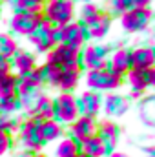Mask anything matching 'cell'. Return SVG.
<instances>
[{
	"label": "cell",
	"mask_w": 155,
	"mask_h": 157,
	"mask_svg": "<svg viewBox=\"0 0 155 157\" xmlns=\"http://www.w3.org/2000/svg\"><path fill=\"white\" fill-rule=\"evenodd\" d=\"M42 18L49 22L53 28L66 26L77 17V2L75 0H47L42 6Z\"/></svg>",
	"instance_id": "1"
},
{
	"label": "cell",
	"mask_w": 155,
	"mask_h": 157,
	"mask_svg": "<svg viewBox=\"0 0 155 157\" xmlns=\"http://www.w3.org/2000/svg\"><path fill=\"white\" fill-rule=\"evenodd\" d=\"M18 144L24 152L29 154H40L44 150V141L40 137V121L37 117H24L17 133H15Z\"/></svg>",
	"instance_id": "2"
},
{
	"label": "cell",
	"mask_w": 155,
	"mask_h": 157,
	"mask_svg": "<svg viewBox=\"0 0 155 157\" xmlns=\"http://www.w3.org/2000/svg\"><path fill=\"white\" fill-rule=\"evenodd\" d=\"M84 82L88 86V90L97 91V93H113L124 84V78L117 77L115 73H112L108 68H100V70H93V71H86Z\"/></svg>",
	"instance_id": "3"
},
{
	"label": "cell",
	"mask_w": 155,
	"mask_h": 157,
	"mask_svg": "<svg viewBox=\"0 0 155 157\" xmlns=\"http://www.w3.org/2000/svg\"><path fill=\"white\" fill-rule=\"evenodd\" d=\"M78 106H77V95L75 93H57L53 97V119L60 122L64 128H68L73 121H77Z\"/></svg>",
	"instance_id": "4"
},
{
	"label": "cell",
	"mask_w": 155,
	"mask_h": 157,
	"mask_svg": "<svg viewBox=\"0 0 155 157\" xmlns=\"http://www.w3.org/2000/svg\"><path fill=\"white\" fill-rule=\"evenodd\" d=\"M152 18H153L152 7H131L124 15L119 17V22L126 33L137 35V33H142L148 29V26L152 24Z\"/></svg>",
	"instance_id": "5"
},
{
	"label": "cell",
	"mask_w": 155,
	"mask_h": 157,
	"mask_svg": "<svg viewBox=\"0 0 155 157\" xmlns=\"http://www.w3.org/2000/svg\"><path fill=\"white\" fill-rule=\"evenodd\" d=\"M55 39H57V44H62V46L71 48L75 51H82L84 46L89 44L86 29L78 24L77 20H73V22H70L66 26L55 28Z\"/></svg>",
	"instance_id": "6"
},
{
	"label": "cell",
	"mask_w": 155,
	"mask_h": 157,
	"mask_svg": "<svg viewBox=\"0 0 155 157\" xmlns=\"http://www.w3.org/2000/svg\"><path fill=\"white\" fill-rule=\"evenodd\" d=\"M112 53V46L106 44H86L80 51V70L93 71L106 68V60Z\"/></svg>",
	"instance_id": "7"
},
{
	"label": "cell",
	"mask_w": 155,
	"mask_h": 157,
	"mask_svg": "<svg viewBox=\"0 0 155 157\" xmlns=\"http://www.w3.org/2000/svg\"><path fill=\"white\" fill-rule=\"evenodd\" d=\"M126 82L130 86V95L128 99L130 101H137V99H142V95L155 86V68L152 70H131L128 75H126Z\"/></svg>",
	"instance_id": "8"
},
{
	"label": "cell",
	"mask_w": 155,
	"mask_h": 157,
	"mask_svg": "<svg viewBox=\"0 0 155 157\" xmlns=\"http://www.w3.org/2000/svg\"><path fill=\"white\" fill-rule=\"evenodd\" d=\"M42 22V13H13L9 18V31L11 35L28 39Z\"/></svg>",
	"instance_id": "9"
},
{
	"label": "cell",
	"mask_w": 155,
	"mask_h": 157,
	"mask_svg": "<svg viewBox=\"0 0 155 157\" xmlns=\"http://www.w3.org/2000/svg\"><path fill=\"white\" fill-rule=\"evenodd\" d=\"M29 44L33 46V53L35 55H46L47 51H51L55 46H57V39H55V28L46 22L42 18V22L39 24V28L28 37Z\"/></svg>",
	"instance_id": "10"
},
{
	"label": "cell",
	"mask_w": 155,
	"mask_h": 157,
	"mask_svg": "<svg viewBox=\"0 0 155 157\" xmlns=\"http://www.w3.org/2000/svg\"><path fill=\"white\" fill-rule=\"evenodd\" d=\"M46 62L53 64L55 68H73V66L80 68V51L57 44L51 51L46 53Z\"/></svg>",
	"instance_id": "11"
},
{
	"label": "cell",
	"mask_w": 155,
	"mask_h": 157,
	"mask_svg": "<svg viewBox=\"0 0 155 157\" xmlns=\"http://www.w3.org/2000/svg\"><path fill=\"white\" fill-rule=\"evenodd\" d=\"M77 106L80 117L97 119L102 113V95L97 91L86 90L80 95H77Z\"/></svg>",
	"instance_id": "12"
},
{
	"label": "cell",
	"mask_w": 155,
	"mask_h": 157,
	"mask_svg": "<svg viewBox=\"0 0 155 157\" xmlns=\"http://www.w3.org/2000/svg\"><path fill=\"white\" fill-rule=\"evenodd\" d=\"M106 68L115 73L117 77L124 78L131 70H133V64H131V49L128 48H117L115 51L110 53L108 60H106Z\"/></svg>",
	"instance_id": "13"
},
{
	"label": "cell",
	"mask_w": 155,
	"mask_h": 157,
	"mask_svg": "<svg viewBox=\"0 0 155 157\" xmlns=\"http://www.w3.org/2000/svg\"><path fill=\"white\" fill-rule=\"evenodd\" d=\"M130 99L122 93H106L102 97V112L108 119H119L128 113L130 110Z\"/></svg>",
	"instance_id": "14"
},
{
	"label": "cell",
	"mask_w": 155,
	"mask_h": 157,
	"mask_svg": "<svg viewBox=\"0 0 155 157\" xmlns=\"http://www.w3.org/2000/svg\"><path fill=\"white\" fill-rule=\"evenodd\" d=\"M9 62H11V71H13L17 77H24V75L31 73V71L39 66L37 55H35L33 51L22 49V48L13 55V59H11Z\"/></svg>",
	"instance_id": "15"
},
{
	"label": "cell",
	"mask_w": 155,
	"mask_h": 157,
	"mask_svg": "<svg viewBox=\"0 0 155 157\" xmlns=\"http://www.w3.org/2000/svg\"><path fill=\"white\" fill-rule=\"evenodd\" d=\"M95 135L104 143V146L108 148V152H115V146L119 144V139H120V128L115 121L112 119H104L100 122H97V132Z\"/></svg>",
	"instance_id": "16"
},
{
	"label": "cell",
	"mask_w": 155,
	"mask_h": 157,
	"mask_svg": "<svg viewBox=\"0 0 155 157\" xmlns=\"http://www.w3.org/2000/svg\"><path fill=\"white\" fill-rule=\"evenodd\" d=\"M112 24H113V18L106 11H100L84 29H86L89 40H102V39H106V35L110 33Z\"/></svg>",
	"instance_id": "17"
},
{
	"label": "cell",
	"mask_w": 155,
	"mask_h": 157,
	"mask_svg": "<svg viewBox=\"0 0 155 157\" xmlns=\"http://www.w3.org/2000/svg\"><path fill=\"white\" fill-rule=\"evenodd\" d=\"M68 135L71 139H75L77 143L95 135L97 132V119H89V117H78L77 121H73L68 128Z\"/></svg>",
	"instance_id": "18"
},
{
	"label": "cell",
	"mask_w": 155,
	"mask_h": 157,
	"mask_svg": "<svg viewBox=\"0 0 155 157\" xmlns=\"http://www.w3.org/2000/svg\"><path fill=\"white\" fill-rule=\"evenodd\" d=\"M80 78H82V70H80L78 66H73V68H60L57 90H59V91H64V93H73V91L77 90V86L80 84Z\"/></svg>",
	"instance_id": "19"
},
{
	"label": "cell",
	"mask_w": 155,
	"mask_h": 157,
	"mask_svg": "<svg viewBox=\"0 0 155 157\" xmlns=\"http://www.w3.org/2000/svg\"><path fill=\"white\" fill-rule=\"evenodd\" d=\"M131 64L135 70L155 68V51L152 46H137L131 49Z\"/></svg>",
	"instance_id": "20"
},
{
	"label": "cell",
	"mask_w": 155,
	"mask_h": 157,
	"mask_svg": "<svg viewBox=\"0 0 155 157\" xmlns=\"http://www.w3.org/2000/svg\"><path fill=\"white\" fill-rule=\"evenodd\" d=\"M110 152L104 146V143L97 137L91 135L84 141L78 143V157H108Z\"/></svg>",
	"instance_id": "21"
},
{
	"label": "cell",
	"mask_w": 155,
	"mask_h": 157,
	"mask_svg": "<svg viewBox=\"0 0 155 157\" xmlns=\"http://www.w3.org/2000/svg\"><path fill=\"white\" fill-rule=\"evenodd\" d=\"M64 135H66V128L60 122H57L55 119L40 121V137H42L44 144H55Z\"/></svg>",
	"instance_id": "22"
},
{
	"label": "cell",
	"mask_w": 155,
	"mask_h": 157,
	"mask_svg": "<svg viewBox=\"0 0 155 157\" xmlns=\"http://www.w3.org/2000/svg\"><path fill=\"white\" fill-rule=\"evenodd\" d=\"M49 157H78V143L70 135H64L53 144V155Z\"/></svg>",
	"instance_id": "23"
},
{
	"label": "cell",
	"mask_w": 155,
	"mask_h": 157,
	"mask_svg": "<svg viewBox=\"0 0 155 157\" xmlns=\"http://www.w3.org/2000/svg\"><path fill=\"white\" fill-rule=\"evenodd\" d=\"M33 117H37L39 121H47V119H53V97L47 95L46 91H42V95L37 101V106H35V113Z\"/></svg>",
	"instance_id": "24"
},
{
	"label": "cell",
	"mask_w": 155,
	"mask_h": 157,
	"mask_svg": "<svg viewBox=\"0 0 155 157\" xmlns=\"http://www.w3.org/2000/svg\"><path fill=\"white\" fill-rule=\"evenodd\" d=\"M59 73H60V68H55L53 64H47V62L39 64V75H40L42 86L57 88V84H59Z\"/></svg>",
	"instance_id": "25"
},
{
	"label": "cell",
	"mask_w": 155,
	"mask_h": 157,
	"mask_svg": "<svg viewBox=\"0 0 155 157\" xmlns=\"http://www.w3.org/2000/svg\"><path fill=\"white\" fill-rule=\"evenodd\" d=\"M18 49H20L18 40L15 39L11 33H4V31H0V57L11 60L13 55H15Z\"/></svg>",
	"instance_id": "26"
},
{
	"label": "cell",
	"mask_w": 155,
	"mask_h": 157,
	"mask_svg": "<svg viewBox=\"0 0 155 157\" xmlns=\"http://www.w3.org/2000/svg\"><path fill=\"white\" fill-rule=\"evenodd\" d=\"M22 119H24L22 115H11V113L4 112L0 108V132H7V133L15 135L20 122H22Z\"/></svg>",
	"instance_id": "27"
},
{
	"label": "cell",
	"mask_w": 155,
	"mask_h": 157,
	"mask_svg": "<svg viewBox=\"0 0 155 157\" xmlns=\"http://www.w3.org/2000/svg\"><path fill=\"white\" fill-rule=\"evenodd\" d=\"M100 11H102V9H100L95 2H91V4H82L80 9L77 11L78 13V20L77 22L82 26V28H86V26H88V24H89V22L100 13Z\"/></svg>",
	"instance_id": "28"
},
{
	"label": "cell",
	"mask_w": 155,
	"mask_h": 157,
	"mask_svg": "<svg viewBox=\"0 0 155 157\" xmlns=\"http://www.w3.org/2000/svg\"><path fill=\"white\" fill-rule=\"evenodd\" d=\"M17 97V75L9 73L0 78V101L2 99H11Z\"/></svg>",
	"instance_id": "29"
},
{
	"label": "cell",
	"mask_w": 155,
	"mask_h": 157,
	"mask_svg": "<svg viewBox=\"0 0 155 157\" xmlns=\"http://www.w3.org/2000/svg\"><path fill=\"white\" fill-rule=\"evenodd\" d=\"M13 13H40L42 6H39L33 0H15L11 4Z\"/></svg>",
	"instance_id": "30"
},
{
	"label": "cell",
	"mask_w": 155,
	"mask_h": 157,
	"mask_svg": "<svg viewBox=\"0 0 155 157\" xmlns=\"http://www.w3.org/2000/svg\"><path fill=\"white\" fill-rule=\"evenodd\" d=\"M128 9H131L130 0H108V11H106V13L113 18V17L124 15Z\"/></svg>",
	"instance_id": "31"
},
{
	"label": "cell",
	"mask_w": 155,
	"mask_h": 157,
	"mask_svg": "<svg viewBox=\"0 0 155 157\" xmlns=\"http://www.w3.org/2000/svg\"><path fill=\"white\" fill-rule=\"evenodd\" d=\"M15 146V135L7 133V132H0V157L9 154Z\"/></svg>",
	"instance_id": "32"
},
{
	"label": "cell",
	"mask_w": 155,
	"mask_h": 157,
	"mask_svg": "<svg viewBox=\"0 0 155 157\" xmlns=\"http://www.w3.org/2000/svg\"><path fill=\"white\" fill-rule=\"evenodd\" d=\"M0 108L11 115H22L20 113V102L17 97H11V99H2L0 101Z\"/></svg>",
	"instance_id": "33"
},
{
	"label": "cell",
	"mask_w": 155,
	"mask_h": 157,
	"mask_svg": "<svg viewBox=\"0 0 155 157\" xmlns=\"http://www.w3.org/2000/svg\"><path fill=\"white\" fill-rule=\"evenodd\" d=\"M9 73H13V71H11V62H9L7 59L0 57V78L6 77V75H9Z\"/></svg>",
	"instance_id": "34"
},
{
	"label": "cell",
	"mask_w": 155,
	"mask_h": 157,
	"mask_svg": "<svg viewBox=\"0 0 155 157\" xmlns=\"http://www.w3.org/2000/svg\"><path fill=\"white\" fill-rule=\"evenodd\" d=\"M153 0H130L131 7H152Z\"/></svg>",
	"instance_id": "35"
},
{
	"label": "cell",
	"mask_w": 155,
	"mask_h": 157,
	"mask_svg": "<svg viewBox=\"0 0 155 157\" xmlns=\"http://www.w3.org/2000/svg\"><path fill=\"white\" fill-rule=\"evenodd\" d=\"M108 157H128V155H126V154H122V152H112Z\"/></svg>",
	"instance_id": "36"
},
{
	"label": "cell",
	"mask_w": 155,
	"mask_h": 157,
	"mask_svg": "<svg viewBox=\"0 0 155 157\" xmlns=\"http://www.w3.org/2000/svg\"><path fill=\"white\" fill-rule=\"evenodd\" d=\"M31 157H49L47 154H44V152H40V154H33Z\"/></svg>",
	"instance_id": "37"
},
{
	"label": "cell",
	"mask_w": 155,
	"mask_h": 157,
	"mask_svg": "<svg viewBox=\"0 0 155 157\" xmlns=\"http://www.w3.org/2000/svg\"><path fill=\"white\" fill-rule=\"evenodd\" d=\"M13 2H15V0H0V4H9V6H11Z\"/></svg>",
	"instance_id": "38"
},
{
	"label": "cell",
	"mask_w": 155,
	"mask_h": 157,
	"mask_svg": "<svg viewBox=\"0 0 155 157\" xmlns=\"http://www.w3.org/2000/svg\"><path fill=\"white\" fill-rule=\"evenodd\" d=\"M75 2H80V4H91L93 0H75Z\"/></svg>",
	"instance_id": "39"
},
{
	"label": "cell",
	"mask_w": 155,
	"mask_h": 157,
	"mask_svg": "<svg viewBox=\"0 0 155 157\" xmlns=\"http://www.w3.org/2000/svg\"><path fill=\"white\" fill-rule=\"evenodd\" d=\"M33 2H37V4H39V6H44V4H46V2H47V0H33Z\"/></svg>",
	"instance_id": "40"
},
{
	"label": "cell",
	"mask_w": 155,
	"mask_h": 157,
	"mask_svg": "<svg viewBox=\"0 0 155 157\" xmlns=\"http://www.w3.org/2000/svg\"><path fill=\"white\" fill-rule=\"evenodd\" d=\"M0 17H2V4H0Z\"/></svg>",
	"instance_id": "41"
}]
</instances>
